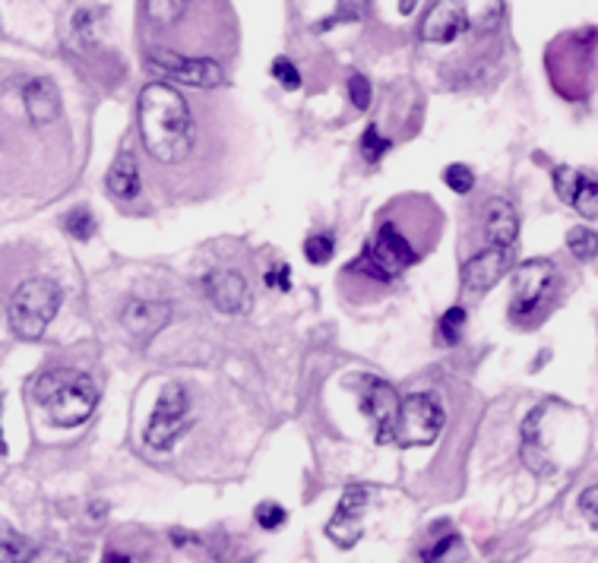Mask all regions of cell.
Wrapping results in <instances>:
<instances>
[{
  "label": "cell",
  "mask_w": 598,
  "mask_h": 563,
  "mask_svg": "<svg viewBox=\"0 0 598 563\" xmlns=\"http://www.w3.org/2000/svg\"><path fill=\"white\" fill-rule=\"evenodd\" d=\"M238 23L228 0H139L143 54L210 57L235 52Z\"/></svg>",
  "instance_id": "cell-1"
},
{
  "label": "cell",
  "mask_w": 598,
  "mask_h": 563,
  "mask_svg": "<svg viewBox=\"0 0 598 563\" xmlns=\"http://www.w3.org/2000/svg\"><path fill=\"white\" fill-rule=\"evenodd\" d=\"M136 121H139V139L149 161L159 171H174L184 174L203 156L200 153V121L193 114L191 102L168 82H149L139 92L136 105Z\"/></svg>",
  "instance_id": "cell-2"
},
{
  "label": "cell",
  "mask_w": 598,
  "mask_h": 563,
  "mask_svg": "<svg viewBox=\"0 0 598 563\" xmlns=\"http://www.w3.org/2000/svg\"><path fill=\"white\" fill-rule=\"evenodd\" d=\"M443 218L437 213L431 196L408 193L393 200L374 225V238L364 247L368 260L377 267L386 282L399 279L428 250H435Z\"/></svg>",
  "instance_id": "cell-3"
},
{
  "label": "cell",
  "mask_w": 598,
  "mask_h": 563,
  "mask_svg": "<svg viewBox=\"0 0 598 563\" xmlns=\"http://www.w3.org/2000/svg\"><path fill=\"white\" fill-rule=\"evenodd\" d=\"M598 29H571L557 35L544 52V70L554 92L567 102H586L596 86Z\"/></svg>",
  "instance_id": "cell-4"
},
{
  "label": "cell",
  "mask_w": 598,
  "mask_h": 563,
  "mask_svg": "<svg viewBox=\"0 0 598 563\" xmlns=\"http://www.w3.org/2000/svg\"><path fill=\"white\" fill-rule=\"evenodd\" d=\"M35 399L45 405L48 418L57 428H80L99 405V386L92 376L80 374V371L57 368V371L38 376Z\"/></svg>",
  "instance_id": "cell-5"
},
{
  "label": "cell",
  "mask_w": 598,
  "mask_h": 563,
  "mask_svg": "<svg viewBox=\"0 0 598 563\" xmlns=\"http://www.w3.org/2000/svg\"><path fill=\"white\" fill-rule=\"evenodd\" d=\"M60 301H64V292L55 279H45V275L29 279L10 297V307H7L10 329L20 339H42L60 311Z\"/></svg>",
  "instance_id": "cell-6"
},
{
  "label": "cell",
  "mask_w": 598,
  "mask_h": 563,
  "mask_svg": "<svg viewBox=\"0 0 598 563\" xmlns=\"http://www.w3.org/2000/svg\"><path fill=\"white\" fill-rule=\"evenodd\" d=\"M193 418H191V396H188V390L181 386V383H168L162 390V396H159V403H156V412H153V418H149V428H146V443L153 447V450H171L178 440H181V433L191 428Z\"/></svg>",
  "instance_id": "cell-7"
},
{
  "label": "cell",
  "mask_w": 598,
  "mask_h": 563,
  "mask_svg": "<svg viewBox=\"0 0 598 563\" xmlns=\"http://www.w3.org/2000/svg\"><path fill=\"white\" fill-rule=\"evenodd\" d=\"M557 269L551 260H526L514 272V297H510V320L529 323L554 289Z\"/></svg>",
  "instance_id": "cell-8"
},
{
  "label": "cell",
  "mask_w": 598,
  "mask_h": 563,
  "mask_svg": "<svg viewBox=\"0 0 598 563\" xmlns=\"http://www.w3.org/2000/svg\"><path fill=\"white\" fill-rule=\"evenodd\" d=\"M146 70L159 80H174L193 89H216L225 82V67L210 57H178V54H146Z\"/></svg>",
  "instance_id": "cell-9"
},
{
  "label": "cell",
  "mask_w": 598,
  "mask_h": 563,
  "mask_svg": "<svg viewBox=\"0 0 598 563\" xmlns=\"http://www.w3.org/2000/svg\"><path fill=\"white\" fill-rule=\"evenodd\" d=\"M440 428H443V405L435 393H408L399 408L396 443H403V447L435 443Z\"/></svg>",
  "instance_id": "cell-10"
},
{
  "label": "cell",
  "mask_w": 598,
  "mask_h": 563,
  "mask_svg": "<svg viewBox=\"0 0 598 563\" xmlns=\"http://www.w3.org/2000/svg\"><path fill=\"white\" fill-rule=\"evenodd\" d=\"M374 491L368 484H349L339 507L332 513V519L327 522V536L332 544L339 548H352L358 536H361V519L368 513V504H371Z\"/></svg>",
  "instance_id": "cell-11"
},
{
  "label": "cell",
  "mask_w": 598,
  "mask_h": 563,
  "mask_svg": "<svg viewBox=\"0 0 598 563\" xmlns=\"http://www.w3.org/2000/svg\"><path fill=\"white\" fill-rule=\"evenodd\" d=\"M361 408L364 415L374 421V440L386 447V443H396V428H399V408H403V399L399 393L383 383V380H371L364 399H361Z\"/></svg>",
  "instance_id": "cell-12"
},
{
  "label": "cell",
  "mask_w": 598,
  "mask_h": 563,
  "mask_svg": "<svg viewBox=\"0 0 598 563\" xmlns=\"http://www.w3.org/2000/svg\"><path fill=\"white\" fill-rule=\"evenodd\" d=\"M554 190L557 196L586 218H598V174L561 165L554 171Z\"/></svg>",
  "instance_id": "cell-13"
},
{
  "label": "cell",
  "mask_w": 598,
  "mask_h": 563,
  "mask_svg": "<svg viewBox=\"0 0 598 563\" xmlns=\"http://www.w3.org/2000/svg\"><path fill=\"white\" fill-rule=\"evenodd\" d=\"M203 292L213 301V307L222 314H245L250 307V285L238 269H213L203 279Z\"/></svg>",
  "instance_id": "cell-14"
},
{
  "label": "cell",
  "mask_w": 598,
  "mask_h": 563,
  "mask_svg": "<svg viewBox=\"0 0 598 563\" xmlns=\"http://www.w3.org/2000/svg\"><path fill=\"white\" fill-rule=\"evenodd\" d=\"M510 263H514V247H485L463 267L465 292L482 295L494 289L504 279V272L510 269Z\"/></svg>",
  "instance_id": "cell-15"
},
{
  "label": "cell",
  "mask_w": 598,
  "mask_h": 563,
  "mask_svg": "<svg viewBox=\"0 0 598 563\" xmlns=\"http://www.w3.org/2000/svg\"><path fill=\"white\" fill-rule=\"evenodd\" d=\"M469 29V13L460 0H437L421 23V42L428 45H450Z\"/></svg>",
  "instance_id": "cell-16"
},
{
  "label": "cell",
  "mask_w": 598,
  "mask_h": 563,
  "mask_svg": "<svg viewBox=\"0 0 598 563\" xmlns=\"http://www.w3.org/2000/svg\"><path fill=\"white\" fill-rule=\"evenodd\" d=\"M20 92H23V105H26V114L38 124V127H45V131H57L60 127V92H57L55 80H48V77H29L23 86H20Z\"/></svg>",
  "instance_id": "cell-17"
},
{
  "label": "cell",
  "mask_w": 598,
  "mask_h": 563,
  "mask_svg": "<svg viewBox=\"0 0 598 563\" xmlns=\"http://www.w3.org/2000/svg\"><path fill=\"white\" fill-rule=\"evenodd\" d=\"M124 329L139 339V342H146V339H153L156 333H162L165 323L171 320V307L165 304V301H146V297H131L127 304H124Z\"/></svg>",
  "instance_id": "cell-18"
},
{
  "label": "cell",
  "mask_w": 598,
  "mask_h": 563,
  "mask_svg": "<svg viewBox=\"0 0 598 563\" xmlns=\"http://www.w3.org/2000/svg\"><path fill=\"white\" fill-rule=\"evenodd\" d=\"M105 188L117 200V203H134L143 193V178H139V165H136V156L131 149H124L114 165H111L109 178H105Z\"/></svg>",
  "instance_id": "cell-19"
},
{
  "label": "cell",
  "mask_w": 598,
  "mask_h": 563,
  "mask_svg": "<svg viewBox=\"0 0 598 563\" xmlns=\"http://www.w3.org/2000/svg\"><path fill=\"white\" fill-rule=\"evenodd\" d=\"M517 235V210L507 200H490L488 206H485V238H488V247H514Z\"/></svg>",
  "instance_id": "cell-20"
},
{
  "label": "cell",
  "mask_w": 598,
  "mask_h": 563,
  "mask_svg": "<svg viewBox=\"0 0 598 563\" xmlns=\"http://www.w3.org/2000/svg\"><path fill=\"white\" fill-rule=\"evenodd\" d=\"M542 418L544 408L539 405V408L526 418V425H522V462H526L535 475L548 478V475L554 472V462H551V457H548V450H544L542 443Z\"/></svg>",
  "instance_id": "cell-21"
},
{
  "label": "cell",
  "mask_w": 598,
  "mask_h": 563,
  "mask_svg": "<svg viewBox=\"0 0 598 563\" xmlns=\"http://www.w3.org/2000/svg\"><path fill=\"white\" fill-rule=\"evenodd\" d=\"M453 558H463V538L456 536V532H447V536L435 538L421 551V561L425 563H453Z\"/></svg>",
  "instance_id": "cell-22"
},
{
  "label": "cell",
  "mask_w": 598,
  "mask_h": 563,
  "mask_svg": "<svg viewBox=\"0 0 598 563\" xmlns=\"http://www.w3.org/2000/svg\"><path fill=\"white\" fill-rule=\"evenodd\" d=\"M64 228L77 238V241H89L95 232H99V222H95V215L89 206H77V210H70V213L64 215Z\"/></svg>",
  "instance_id": "cell-23"
},
{
  "label": "cell",
  "mask_w": 598,
  "mask_h": 563,
  "mask_svg": "<svg viewBox=\"0 0 598 563\" xmlns=\"http://www.w3.org/2000/svg\"><path fill=\"white\" fill-rule=\"evenodd\" d=\"M567 250H571L576 260H593V257H598V232L583 228V225L571 228L567 232Z\"/></svg>",
  "instance_id": "cell-24"
},
{
  "label": "cell",
  "mask_w": 598,
  "mask_h": 563,
  "mask_svg": "<svg viewBox=\"0 0 598 563\" xmlns=\"http://www.w3.org/2000/svg\"><path fill=\"white\" fill-rule=\"evenodd\" d=\"M463 329H465L463 307H450V311L440 317V326H437V333H440V342H443V346H456V342L463 339Z\"/></svg>",
  "instance_id": "cell-25"
},
{
  "label": "cell",
  "mask_w": 598,
  "mask_h": 563,
  "mask_svg": "<svg viewBox=\"0 0 598 563\" xmlns=\"http://www.w3.org/2000/svg\"><path fill=\"white\" fill-rule=\"evenodd\" d=\"M364 10H368V0H339V10L324 23H317V32H327L339 23H358L364 16Z\"/></svg>",
  "instance_id": "cell-26"
},
{
  "label": "cell",
  "mask_w": 598,
  "mask_h": 563,
  "mask_svg": "<svg viewBox=\"0 0 598 563\" xmlns=\"http://www.w3.org/2000/svg\"><path fill=\"white\" fill-rule=\"evenodd\" d=\"M23 536L7 522V519H0V563H16L23 558Z\"/></svg>",
  "instance_id": "cell-27"
},
{
  "label": "cell",
  "mask_w": 598,
  "mask_h": 563,
  "mask_svg": "<svg viewBox=\"0 0 598 563\" xmlns=\"http://www.w3.org/2000/svg\"><path fill=\"white\" fill-rule=\"evenodd\" d=\"M386 149H390V139L381 134L377 124H371V127L364 131V136H361V156L368 161H381Z\"/></svg>",
  "instance_id": "cell-28"
},
{
  "label": "cell",
  "mask_w": 598,
  "mask_h": 563,
  "mask_svg": "<svg viewBox=\"0 0 598 563\" xmlns=\"http://www.w3.org/2000/svg\"><path fill=\"white\" fill-rule=\"evenodd\" d=\"M332 250H336V244H332L329 235H311V238L304 241V257H307L314 267H324V263H329Z\"/></svg>",
  "instance_id": "cell-29"
},
{
  "label": "cell",
  "mask_w": 598,
  "mask_h": 563,
  "mask_svg": "<svg viewBox=\"0 0 598 563\" xmlns=\"http://www.w3.org/2000/svg\"><path fill=\"white\" fill-rule=\"evenodd\" d=\"M443 181H447V188L453 190V193H469V190L475 188V174H472V168H465V165H447V171H443Z\"/></svg>",
  "instance_id": "cell-30"
},
{
  "label": "cell",
  "mask_w": 598,
  "mask_h": 563,
  "mask_svg": "<svg viewBox=\"0 0 598 563\" xmlns=\"http://www.w3.org/2000/svg\"><path fill=\"white\" fill-rule=\"evenodd\" d=\"M270 70H272V77L279 80V86H285L289 92H292V89H298V86H301L298 67H295V64H292L289 57H275V60H272Z\"/></svg>",
  "instance_id": "cell-31"
},
{
  "label": "cell",
  "mask_w": 598,
  "mask_h": 563,
  "mask_svg": "<svg viewBox=\"0 0 598 563\" xmlns=\"http://www.w3.org/2000/svg\"><path fill=\"white\" fill-rule=\"evenodd\" d=\"M253 516H257V526H260V529H267V532H275V529H282V526H285V510H282L279 504H270V500H267V504H260Z\"/></svg>",
  "instance_id": "cell-32"
},
{
  "label": "cell",
  "mask_w": 598,
  "mask_h": 563,
  "mask_svg": "<svg viewBox=\"0 0 598 563\" xmlns=\"http://www.w3.org/2000/svg\"><path fill=\"white\" fill-rule=\"evenodd\" d=\"M16 563H77L67 551H60V548H35V551H29L23 554Z\"/></svg>",
  "instance_id": "cell-33"
},
{
  "label": "cell",
  "mask_w": 598,
  "mask_h": 563,
  "mask_svg": "<svg viewBox=\"0 0 598 563\" xmlns=\"http://www.w3.org/2000/svg\"><path fill=\"white\" fill-rule=\"evenodd\" d=\"M349 99L358 111H368L371 108V82L364 80L361 74H352L349 77Z\"/></svg>",
  "instance_id": "cell-34"
},
{
  "label": "cell",
  "mask_w": 598,
  "mask_h": 563,
  "mask_svg": "<svg viewBox=\"0 0 598 563\" xmlns=\"http://www.w3.org/2000/svg\"><path fill=\"white\" fill-rule=\"evenodd\" d=\"M579 510H583V516L589 519V526L598 529V484L586 487V491L579 494Z\"/></svg>",
  "instance_id": "cell-35"
},
{
  "label": "cell",
  "mask_w": 598,
  "mask_h": 563,
  "mask_svg": "<svg viewBox=\"0 0 598 563\" xmlns=\"http://www.w3.org/2000/svg\"><path fill=\"white\" fill-rule=\"evenodd\" d=\"M289 279H292V272H289L285 263H279V267L267 272V285H270V289H279V292H289V285H292Z\"/></svg>",
  "instance_id": "cell-36"
},
{
  "label": "cell",
  "mask_w": 598,
  "mask_h": 563,
  "mask_svg": "<svg viewBox=\"0 0 598 563\" xmlns=\"http://www.w3.org/2000/svg\"><path fill=\"white\" fill-rule=\"evenodd\" d=\"M415 7H418V0H399V13H403V16L415 13Z\"/></svg>",
  "instance_id": "cell-37"
},
{
  "label": "cell",
  "mask_w": 598,
  "mask_h": 563,
  "mask_svg": "<svg viewBox=\"0 0 598 563\" xmlns=\"http://www.w3.org/2000/svg\"><path fill=\"white\" fill-rule=\"evenodd\" d=\"M102 563H131V558H127V554H114V551H111V554H105V561Z\"/></svg>",
  "instance_id": "cell-38"
},
{
  "label": "cell",
  "mask_w": 598,
  "mask_h": 563,
  "mask_svg": "<svg viewBox=\"0 0 598 563\" xmlns=\"http://www.w3.org/2000/svg\"><path fill=\"white\" fill-rule=\"evenodd\" d=\"M0 405H3V393H0ZM3 412V408H0ZM0 457H7V440H3V428H0Z\"/></svg>",
  "instance_id": "cell-39"
}]
</instances>
